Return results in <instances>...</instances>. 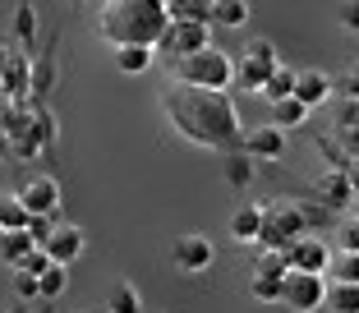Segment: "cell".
Listing matches in <instances>:
<instances>
[{"label": "cell", "mask_w": 359, "mask_h": 313, "mask_svg": "<svg viewBox=\"0 0 359 313\" xmlns=\"http://www.w3.org/2000/svg\"><path fill=\"white\" fill-rule=\"evenodd\" d=\"M161 111H166L170 129L180 138H189L198 147H217V152H240L244 147V125H240V111H235L231 93L170 84L161 93Z\"/></svg>", "instance_id": "cell-1"}, {"label": "cell", "mask_w": 359, "mask_h": 313, "mask_svg": "<svg viewBox=\"0 0 359 313\" xmlns=\"http://www.w3.org/2000/svg\"><path fill=\"white\" fill-rule=\"evenodd\" d=\"M166 23V0H106L97 14V32L111 46H157Z\"/></svg>", "instance_id": "cell-2"}, {"label": "cell", "mask_w": 359, "mask_h": 313, "mask_svg": "<svg viewBox=\"0 0 359 313\" xmlns=\"http://www.w3.org/2000/svg\"><path fill=\"white\" fill-rule=\"evenodd\" d=\"M170 79L184 88H208V93H226L235 84V60L222 46H203V51L184 55V60H170Z\"/></svg>", "instance_id": "cell-3"}, {"label": "cell", "mask_w": 359, "mask_h": 313, "mask_svg": "<svg viewBox=\"0 0 359 313\" xmlns=\"http://www.w3.org/2000/svg\"><path fill=\"white\" fill-rule=\"evenodd\" d=\"M299 235H309L304 203H285V199L267 203V208H263V235H258V249H290Z\"/></svg>", "instance_id": "cell-4"}, {"label": "cell", "mask_w": 359, "mask_h": 313, "mask_svg": "<svg viewBox=\"0 0 359 313\" xmlns=\"http://www.w3.org/2000/svg\"><path fill=\"white\" fill-rule=\"evenodd\" d=\"M276 65H281L276 46L267 42V37H249L240 65H235V88H240V93H263L267 79L276 74Z\"/></svg>", "instance_id": "cell-5"}, {"label": "cell", "mask_w": 359, "mask_h": 313, "mask_svg": "<svg viewBox=\"0 0 359 313\" xmlns=\"http://www.w3.org/2000/svg\"><path fill=\"white\" fill-rule=\"evenodd\" d=\"M212 46V23H198V19H170L166 32L157 42V55H170V60H184V55Z\"/></svg>", "instance_id": "cell-6"}, {"label": "cell", "mask_w": 359, "mask_h": 313, "mask_svg": "<svg viewBox=\"0 0 359 313\" xmlns=\"http://www.w3.org/2000/svg\"><path fill=\"white\" fill-rule=\"evenodd\" d=\"M281 304L290 313H318V309H327V277H313V272H285Z\"/></svg>", "instance_id": "cell-7"}, {"label": "cell", "mask_w": 359, "mask_h": 313, "mask_svg": "<svg viewBox=\"0 0 359 313\" xmlns=\"http://www.w3.org/2000/svg\"><path fill=\"white\" fill-rule=\"evenodd\" d=\"M212 262H217V249H212L208 235H180L170 244V267L184 272V277H203Z\"/></svg>", "instance_id": "cell-8"}, {"label": "cell", "mask_w": 359, "mask_h": 313, "mask_svg": "<svg viewBox=\"0 0 359 313\" xmlns=\"http://www.w3.org/2000/svg\"><path fill=\"white\" fill-rule=\"evenodd\" d=\"M60 180L55 175H28L19 185V203L28 208V217H55L60 212Z\"/></svg>", "instance_id": "cell-9"}, {"label": "cell", "mask_w": 359, "mask_h": 313, "mask_svg": "<svg viewBox=\"0 0 359 313\" xmlns=\"http://www.w3.org/2000/svg\"><path fill=\"white\" fill-rule=\"evenodd\" d=\"M332 244L323 240V235H299L295 244H290V272H313V277H327L332 272Z\"/></svg>", "instance_id": "cell-10"}, {"label": "cell", "mask_w": 359, "mask_h": 313, "mask_svg": "<svg viewBox=\"0 0 359 313\" xmlns=\"http://www.w3.org/2000/svg\"><path fill=\"white\" fill-rule=\"evenodd\" d=\"M285 129H276L272 120L267 125H254V129H244V152L254 156V161H281L285 156Z\"/></svg>", "instance_id": "cell-11"}, {"label": "cell", "mask_w": 359, "mask_h": 313, "mask_svg": "<svg viewBox=\"0 0 359 313\" xmlns=\"http://www.w3.org/2000/svg\"><path fill=\"white\" fill-rule=\"evenodd\" d=\"M327 97H337V79H327L323 69H299L295 74V102H304L313 111V106H327Z\"/></svg>", "instance_id": "cell-12"}, {"label": "cell", "mask_w": 359, "mask_h": 313, "mask_svg": "<svg viewBox=\"0 0 359 313\" xmlns=\"http://www.w3.org/2000/svg\"><path fill=\"white\" fill-rule=\"evenodd\" d=\"M83 244H88V235H83L79 226H55V230H51V240H46L42 249H46V258H51V262L69 267V262L83 253Z\"/></svg>", "instance_id": "cell-13"}, {"label": "cell", "mask_w": 359, "mask_h": 313, "mask_svg": "<svg viewBox=\"0 0 359 313\" xmlns=\"http://www.w3.org/2000/svg\"><path fill=\"white\" fill-rule=\"evenodd\" d=\"M60 79V65H55V46H46L42 55H32V74H28V102H46V93Z\"/></svg>", "instance_id": "cell-14"}, {"label": "cell", "mask_w": 359, "mask_h": 313, "mask_svg": "<svg viewBox=\"0 0 359 313\" xmlns=\"http://www.w3.org/2000/svg\"><path fill=\"white\" fill-rule=\"evenodd\" d=\"M318 189H323V199H327V212H341V208H355V180H350V171L332 166L327 175L318 180Z\"/></svg>", "instance_id": "cell-15"}, {"label": "cell", "mask_w": 359, "mask_h": 313, "mask_svg": "<svg viewBox=\"0 0 359 313\" xmlns=\"http://www.w3.org/2000/svg\"><path fill=\"white\" fill-rule=\"evenodd\" d=\"M28 74H32V55H10L5 74H0V93L10 97V102H28Z\"/></svg>", "instance_id": "cell-16"}, {"label": "cell", "mask_w": 359, "mask_h": 313, "mask_svg": "<svg viewBox=\"0 0 359 313\" xmlns=\"http://www.w3.org/2000/svg\"><path fill=\"white\" fill-rule=\"evenodd\" d=\"M258 235H263V208H258V203L235 208V217H231V240L235 244H254V249H258Z\"/></svg>", "instance_id": "cell-17"}, {"label": "cell", "mask_w": 359, "mask_h": 313, "mask_svg": "<svg viewBox=\"0 0 359 313\" xmlns=\"http://www.w3.org/2000/svg\"><path fill=\"white\" fill-rule=\"evenodd\" d=\"M249 19H254V5H249V0H217V5H212V23H217V28L240 32Z\"/></svg>", "instance_id": "cell-18"}, {"label": "cell", "mask_w": 359, "mask_h": 313, "mask_svg": "<svg viewBox=\"0 0 359 313\" xmlns=\"http://www.w3.org/2000/svg\"><path fill=\"white\" fill-rule=\"evenodd\" d=\"M254 156H249V152H244V147H240V152H226V161H222V175H226V185H231V189H249V185H254Z\"/></svg>", "instance_id": "cell-19"}, {"label": "cell", "mask_w": 359, "mask_h": 313, "mask_svg": "<svg viewBox=\"0 0 359 313\" xmlns=\"http://www.w3.org/2000/svg\"><path fill=\"white\" fill-rule=\"evenodd\" d=\"M157 65V46H116V69L120 74H148Z\"/></svg>", "instance_id": "cell-20"}, {"label": "cell", "mask_w": 359, "mask_h": 313, "mask_svg": "<svg viewBox=\"0 0 359 313\" xmlns=\"http://www.w3.org/2000/svg\"><path fill=\"white\" fill-rule=\"evenodd\" d=\"M14 42H19L23 51H32V42H37V10H32V0H19V5H14Z\"/></svg>", "instance_id": "cell-21"}, {"label": "cell", "mask_w": 359, "mask_h": 313, "mask_svg": "<svg viewBox=\"0 0 359 313\" xmlns=\"http://www.w3.org/2000/svg\"><path fill=\"white\" fill-rule=\"evenodd\" d=\"M295 74L299 69H290V65H276V74L267 79V88H263V102L267 106H276V102H285V97H295Z\"/></svg>", "instance_id": "cell-22"}, {"label": "cell", "mask_w": 359, "mask_h": 313, "mask_svg": "<svg viewBox=\"0 0 359 313\" xmlns=\"http://www.w3.org/2000/svg\"><path fill=\"white\" fill-rule=\"evenodd\" d=\"M106 313H143V295L129 281H116L106 291Z\"/></svg>", "instance_id": "cell-23"}, {"label": "cell", "mask_w": 359, "mask_h": 313, "mask_svg": "<svg viewBox=\"0 0 359 313\" xmlns=\"http://www.w3.org/2000/svg\"><path fill=\"white\" fill-rule=\"evenodd\" d=\"M272 125L276 129H304L309 125V106L295 102V97H285V102L272 106Z\"/></svg>", "instance_id": "cell-24"}, {"label": "cell", "mask_w": 359, "mask_h": 313, "mask_svg": "<svg viewBox=\"0 0 359 313\" xmlns=\"http://www.w3.org/2000/svg\"><path fill=\"white\" fill-rule=\"evenodd\" d=\"M281 291H285V277H272V272H254L249 277V295L258 304H281Z\"/></svg>", "instance_id": "cell-25"}, {"label": "cell", "mask_w": 359, "mask_h": 313, "mask_svg": "<svg viewBox=\"0 0 359 313\" xmlns=\"http://www.w3.org/2000/svg\"><path fill=\"white\" fill-rule=\"evenodd\" d=\"M32 249H37V244H32V235H28V230H5V244H0V262L19 267V262L28 258Z\"/></svg>", "instance_id": "cell-26"}, {"label": "cell", "mask_w": 359, "mask_h": 313, "mask_svg": "<svg viewBox=\"0 0 359 313\" xmlns=\"http://www.w3.org/2000/svg\"><path fill=\"white\" fill-rule=\"evenodd\" d=\"M212 5H217V0H166V14H170V19H198V23H212Z\"/></svg>", "instance_id": "cell-27"}, {"label": "cell", "mask_w": 359, "mask_h": 313, "mask_svg": "<svg viewBox=\"0 0 359 313\" xmlns=\"http://www.w3.org/2000/svg\"><path fill=\"white\" fill-rule=\"evenodd\" d=\"M327 309L332 313H359V286H350V281L327 286Z\"/></svg>", "instance_id": "cell-28"}, {"label": "cell", "mask_w": 359, "mask_h": 313, "mask_svg": "<svg viewBox=\"0 0 359 313\" xmlns=\"http://www.w3.org/2000/svg\"><path fill=\"white\" fill-rule=\"evenodd\" d=\"M254 272L285 277V272H290V249H254Z\"/></svg>", "instance_id": "cell-29"}, {"label": "cell", "mask_w": 359, "mask_h": 313, "mask_svg": "<svg viewBox=\"0 0 359 313\" xmlns=\"http://www.w3.org/2000/svg\"><path fill=\"white\" fill-rule=\"evenodd\" d=\"M0 230H28V208L19 203V194L0 199Z\"/></svg>", "instance_id": "cell-30"}, {"label": "cell", "mask_w": 359, "mask_h": 313, "mask_svg": "<svg viewBox=\"0 0 359 313\" xmlns=\"http://www.w3.org/2000/svg\"><path fill=\"white\" fill-rule=\"evenodd\" d=\"M37 286H42V300H60L65 286H69V267H60V262H51V267L37 277Z\"/></svg>", "instance_id": "cell-31"}, {"label": "cell", "mask_w": 359, "mask_h": 313, "mask_svg": "<svg viewBox=\"0 0 359 313\" xmlns=\"http://www.w3.org/2000/svg\"><path fill=\"white\" fill-rule=\"evenodd\" d=\"M14 300L19 304H32V300H42V286H37V277L32 272H23V267H14Z\"/></svg>", "instance_id": "cell-32"}, {"label": "cell", "mask_w": 359, "mask_h": 313, "mask_svg": "<svg viewBox=\"0 0 359 313\" xmlns=\"http://www.w3.org/2000/svg\"><path fill=\"white\" fill-rule=\"evenodd\" d=\"M332 277L359 286V253H337V258H332Z\"/></svg>", "instance_id": "cell-33"}, {"label": "cell", "mask_w": 359, "mask_h": 313, "mask_svg": "<svg viewBox=\"0 0 359 313\" xmlns=\"http://www.w3.org/2000/svg\"><path fill=\"white\" fill-rule=\"evenodd\" d=\"M337 147L346 161H359V125H337Z\"/></svg>", "instance_id": "cell-34"}, {"label": "cell", "mask_w": 359, "mask_h": 313, "mask_svg": "<svg viewBox=\"0 0 359 313\" xmlns=\"http://www.w3.org/2000/svg\"><path fill=\"white\" fill-rule=\"evenodd\" d=\"M337 244H341V253H359V217L337 226Z\"/></svg>", "instance_id": "cell-35"}, {"label": "cell", "mask_w": 359, "mask_h": 313, "mask_svg": "<svg viewBox=\"0 0 359 313\" xmlns=\"http://www.w3.org/2000/svg\"><path fill=\"white\" fill-rule=\"evenodd\" d=\"M337 23L359 37V0H337Z\"/></svg>", "instance_id": "cell-36"}, {"label": "cell", "mask_w": 359, "mask_h": 313, "mask_svg": "<svg viewBox=\"0 0 359 313\" xmlns=\"http://www.w3.org/2000/svg\"><path fill=\"white\" fill-rule=\"evenodd\" d=\"M55 226H60L55 217H28V235H32V244L42 249V244L51 240V230H55Z\"/></svg>", "instance_id": "cell-37"}, {"label": "cell", "mask_w": 359, "mask_h": 313, "mask_svg": "<svg viewBox=\"0 0 359 313\" xmlns=\"http://www.w3.org/2000/svg\"><path fill=\"white\" fill-rule=\"evenodd\" d=\"M337 97H341V102H359V65L337 79Z\"/></svg>", "instance_id": "cell-38"}, {"label": "cell", "mask_w": 359, "mask_h": 313, "mask_svg": "<svg viewBox=\"0 0 359 313\" xmlns=\"http://www.w3.org/2000/svg\"><path fill=\"white\" fill-rule=\"evenodd\" d=\"M19 267H23V272H32V277H42V272H46V267H51V258H46V249H32V253H28V258H23V262H19Z\"/></svg>", "instance_id": "cell-39"}, {"label": "cell", "mask_w": 359, "mask_h": 313, "mask_svg": "<svg viewBox=\"0 0 359 313\" xmlns=\"http://www.w3.org/2000/svg\"><path fill=\"white\" fill-rule=\"evenodd\" d=\"M337 125H359V102H346V106H341Z\"/></svg>", "instance_id": "cell-40"}, {"label": "cell", "mask_w": 359, "mask_h": 313, "mask_svg": "<svg viewBox=\"0 0 359 313\" xmlns=\"http://www.w3.org/2000/svg\"><path fill=\"white\" fill-rule=\"evenodd\" d=\"M10 55H14V51H10V42L0 37V74H5V65H10Z\"/></svg>", "instance_id": "cell-41"}, {"label": "cell", "mask_w": 359, "mask_h": 313, "mask_svg": "<svg viewBox=\"0 0 359 313\" xmlns=\"http://www.w3.org/2000/svg\"><path fill=\"white\" fill-rule=\"evenodd\" d=\"M0 156L10 161V134H5V125H0Z\"/></svg>", "instance_id": "cell-42"}, {"label": "cell", "mask_w": 359, "mask_h": 313, "mask_svg": "<svg viewBox=\"0 0 359 313\" xmlns=\"http://www.w3.org/2000/svg\"><path fill=\"white\" fill-rule=\"evenodd\" d=\"M350 180H355V194H359V161H350Z\"/></svg>", "instance_id": "cell-43"}, {"label": "cell", "mask_w": 359, "mask_h": 313, "mask_svg": "<svg viewBox=\"0 0 359 313\" xmlns=\"http://www.w3.org/2000/svg\"><path fill=\"white\" fill-rule=\"evenodd\" d=\"M5 313H32V309H28V304H14V309H5Z\"/></svg>", "instance_id": "cell-44"}, {"label": "cell", "mask_w": 359, "mask_h": 313, "mask_svg": "<svg viewBox=\"0 0 359 313\" xmlns=\"http://www.w3.org/2000/svg\"><path fill=\"white\" fill-rule=\"evenodd\" d=\"M355 217H359V199H355Z\"/></svg>", "instance_id": "cell-45"}, {"label": "cell", "mask_w": 359, "mask_h": 313, "mask_svg": "<svg viewBox=\"0 0 359 313\" xmlns=\"http://www.w3.org/2000/svg\"><path fill=\"white\" fill-rule=\"evenodd\" d=\"M0 244H5V230H0Z\"/></svg>", "instance_id": "cell-46"}, {"label": "cell", "mask_w": 359, "mask_h": 313, "mask_svg": "<svg viewBox=\"0 0 359 313\" xmlns=\"http://www.w3.org/2000/svg\"><path fill=\"white\" fill-rule=\"evenodd\" d=\"M69 5H83V0H69Z\"/></svg>", "instance_id": "cell-47"}]
</instances>
